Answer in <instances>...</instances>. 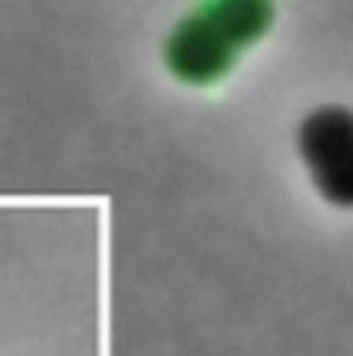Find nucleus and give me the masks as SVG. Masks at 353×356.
Segmentation results:
<instances>
[{
	"label": "nucleus",
	"instance_id": "1",
	"mask_svg": "<svg viewBox=\"0 0 353 356\" xmlns=\"http://www.w3.org/2000/svg\"><path fill=\"white\" fill-rule=\"evenodd\" d=\"M273 19L270 0H208L167 40V65L189 84L227 74L236 53L254 44Z\"/></svg>",
	"mask_w": 353,
	"mask_h": 356
},
{
	"label": "nucleus",
	"instance_id": "2",
	"mask_svg": "<svg viewBox=\"0 0 353 356\" xmlns=\"http://www.w3.org/2000/svg\"><path fill=\"white\" fill-rule=\"evenodd\" d=\"M316 189L331 204L353 208V112L344 106H322L307 115L297 134Z\"/></svg>",
	"mask_w": 353,
	"mask_h": 356
}]
</instances>
